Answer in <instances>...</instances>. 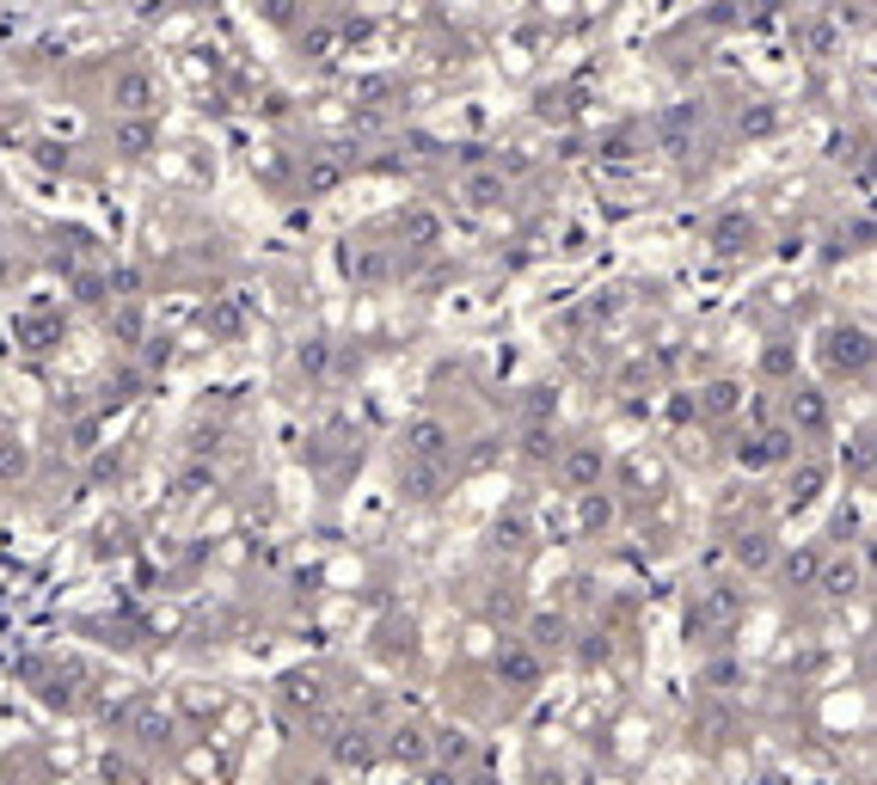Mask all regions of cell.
<instances>
[{
    "label": "cell",
    "instance_id": "cell-23",
    "mask_svg": "<svg viewBox=\"0 0 877 785\" xmlns=\"http://www.w3.org/2000/svg\"><path fill=\"white\" fill-rule=\"evenodd\" d=\"M436 485H442V466L405 461V492H412V497H436Z\"/></svg>",
    "mask_w": 877,
    "mask_h": 785
},
{
    "label": "cell",
    "instance_id": "cell-18",
    "mask_svg": "<svg viewBox=\"0 0 877 785\" xmlns=\"http://www.w3.org/2000/svg\"><path fill=\"white\" fill-rule=\"evenodd\" d=\"M736 565L767 571V565H773V540H767V534H736Z\"/></svg>",
    "mask_w": 877,
    "mask_h": 785
},
{
    "label": "cell",
    "instance_id": "cell-5",
    "mask_svg": "<svg viewBox=\"0 0 877 785\" xmlns=\"http://www.w3.org/2000/svg\"><path fill=\"white\" fill-rule=\"evenodd\" d=\"M111 105H117L123 117H147V111H154V81H147L142 68H123L117 81H111Z\"/></svg>",
    "mask_w": 877,
    "mask_h": 785
},
{
    "label": "cell",
    "instance_id": "cell-21",
    "mask_svg": "<svg viewBox=\"0 0 877 785\" xmlns=\"http://www.w3.org/2000/svg\"><path fill=\"white\" fill-rule=\"evenodd\" d=\"M466 203H473V209H492V203H504V178L497 173H478V178H466Z\"/></svg>",
    "mask_w": 877,
    "mask_h": 785
},
{
    "label": "cell",
    "instance_id": "cell-1",
    "mask_svg": "<svg viewBox=\"0 0 877 785\" xmlns=\"http://www.w3.org/2000/svg\"><path fill=\"white\" fill-rule=\"evenodd\" d=\"M553 473H558V485L571 497H584V492H601V473H608V454H601V442H577V448H565L553 461Z\"/></svg>",
    "mask_w": 877,
    "mask_h": 785
},
{
    "label": "cell",
    "instance_id": "cell-19",
    "mask_svg": "<svg viewBox=\"0 0 877 785\" xmlns=\"http://www.w3.org/2000/svg\"><path fill=\"white\" fill-rule=\"evenodd\" d=\"M282 700L319 712V705H326V688H319V675H289V681H282Z\"/></svg>",
    "mask_w": 877,
    "mask_h": 785
},
{
    "label": "cell",
    "instance_id": "cell-16",
    "mask_svg": "<svg viewBox=\"0 0 877 785\" xmlns=\"http://www.w3.org/2000/svg\"><path fill=\"white\" fill-rule=\"evenodd\" d=\"M25 473H31V448H25V442H13V436H0V485L25 479Z\"/></svg>",
    "mask_w": 877,
    "mask_h": 785
},
{
    "label": "cell",
    "instance_id": "cell-6",
    "mask_svg": "<svg viewBox=\"0 0 877 785\" xmlns=\"http://www.w3.org/2000/svg\"><path fill=\"white\" fill-rule=\"evenodd\" d=\"M540 675H546V663L528 651V644H504V651H497V681L528 693V688H540Z\"/></svg>",
    "mask_w": 877,
    "mask_h": 785
},
{
    "label": "cell",
    "instance_id": "cell-13",
    "mask_svg": "<svg viewBox=\"0 0 877 785\" xmlns=\"http://www.w3.org/2000/svg\"><path fill=\"white\" fill-rule=\"evenodd\" d=\"M816 589H828V596H859V565L853 559H828L823 571H816Z\"/></svg>",
    "mask_w": 877,
    "mask_h": 785
},
{
    "label": "cell",
    "instance_id": "cell-4",
    "mask_svg": "<svg viewBox=\"0 0 877 785\" xmlns=\"http://www.w3.org/2000/svg\"><path fill=\"white\" fill-rule=\"evenodd\" d=\"M785 430H792V436H823L828 430V393L823 386H792V393H785Z\"/></svg>",
    "mask_w": 877,
    "mask_h": 785
},
{
    "label": "cell",
    "instance_id": "cell-30",
    "mask_svg": "<svg viewBox=\"0 0 877 785\" xmlns=\"http://www.w3.org/2000/svg\"><path fill=\"white\" fill-rule=\"evenodd\" d=\"M307 43H313V55H332L338 38H332V25H313V38H307Z\"/></svg>",
    "mask_w": 877,
    "mask_h": 785
},
{
    "label": "cell",
    "instance_id": "cell-24",
    "mask_svg": "<svg viewBox=\"0 0 877 785\" xmlns=\"http://www.w3.org/2000/svg\"><path fill=\"white\" fill-rule=\"evenodd\" d=\"M386 270H393V258H386V252H357V258H350V277H362V282H381Z\"/></svg>",
    "mask_w": 877,
    "mask_h": 785
},
{
    "label": "cell",
    "instance_id": "cell-15",
    "mask_svg": "<svg viewBox=\"0 0 877 785\" xmlns=\"http://www.w3.org/2000/svg\"><path fill=\"white\" fill-rule=\"evenodd\" d=\"M736 393H743L736 381H712V386L700 393V417H731V412H736Z\"/></svg>",
    "mask_w": 877,
    "mask_h": 785
},
{
    "label": "cell",
    "instance_id": "cell-22",
    "mask_svg": "<svg viewBox=\"0 0 877 785\" xmlns=\"http://www.w3.org/2000/svg\"><path fill=\"white\" fill-rule=\"evenodd\" d=\"M393 761H430V743H424V731H412V724H399L393 731Z\"/></svg>",
    "mask_w": 877,
    "mask_h": 785
},
{
    "label": "cell",
    "instance_id": "cell-10",
    "mask_svg": "<svg viewBox=\"0 0 877 785\" xmlns=\"http://www.w3.org/2000/svg\"><path fill=\"white\" fill-rule=\"evenodd\" d=\"M399 240L417 246V252H436L442 246V215L436 209H412L405 221H399Z\"/></svg>",
    "mask_w": 877,
    "mask_h": 785
},
{
    "label": "cell",
    "instance_id": "cell-2",
    "mask_svg": "<svg viewBox=\"0 0 877 785\" xmlns=\"http://www.w3.org/2000/svg\"><path fill=\"white\" fill-rule=\"evenodd\" d=\"M399 448H405V461H417V466H442L454 454V430L442 424V417H412L405 424V436H399Z\"/></svg>",
    "mask_w": 877,
    "mask_h": 785
},
{
    "label": "cell",
    "instance_id": "cell-8",
    "mask_svg": "<svg viewBox=\"0 0 877 785\" xmlns=\"http://www.w3.org/2000/svg\"><path fill=\"white\" fill-rule=\"evenodd\" d=\"M565 639H571V626L558 620V613H534V620H528V639H522V644H528V651L546 663V651H565Z\"/></svg>",
    "mask_w": 877,
    "mask_h": 785
},
{
    "label": "cell",
    "instance_id": "cell-14",
    "mask_svg": "<svg viewBox=\"0 0 877 785\" xmlns=\"http://www.w3.org/2000/svg\"><path fill=\"white\" fill-rule=\"evenodd\" d=\"M608 521H613V497L608 492H584V497H577V528H584V534L608 528Z\"/></svg>",
    "mask_w": 877,
    "mask_h": 785
},
{
    "label": "cell",
    "instance_id": "cell-27",
    "mask_svg": "<svg viewBox=\"0 0 877 785\" xmlns=\"http://www.w3.org/2000/svg\"><path fill=\"white\" fill-rule=\"evenodd\" d=\"M111 332H117L123 344H142V313H135V307H117V320H111Z\"/></svg>",
    "mask_w": 877,
    "mask_h": 785
},
{
    "label": "cell",
    "instance_id": "cell-7",
    "mask_svg": "<svg viewBox=\"0 0 877 785\" xmlns=\"http://www.w3.org/2000/svg\"><path fill=\"white\" fill-rule=\"evenodd\" d=\"M203 326H209L215 338H239L246 332V301H239V295H215V301L203 307Z\"/></svg>",
    "mask_w": 877,
    "mask_h": 785
},
{
    "label": "cell",
    "instance_id": "cell-28",
    "mask_svg": "<svg viewBox=\"0 0 877 785\" xmlns=\"http://www.w3.org/2000/svg\"><path fill=\"white\" fill-rule=\"evenodd\" d=\"M430 748H436L442 761H466V755H473V743H466L461 731H442V743H430Z\"/></svg>",
    "mask_w": 877,
    "mask_h": 785
},
{
    "label": "cell",
    "instance_id": "cell-29",
    "mask_svg": "<svg viewBox=\"0 0 877 785\" xmlns=\"http://www.w3.org/2000/svg\"><path fill=\"white\" fill-rule=\"evenodd\" d=\"M761 369H767V374H780V381H785V374H792V350H785V344H773L767 357H761Z\"/></svg>",
    "mask_w": 877,
    "mask_h": 785
},
{
    "label": "cell",
    "instance_id": "cell-11",
    "mask_svg": "<svg viewBox=\"0 0 877 785\" xmlns=\"http://www.w3.org/2000/svg\"><path fill=\"white\" fill-rule=\"evenodd\" d=\"M154 142H159V123H154V117H123V123H117V147L130 154V161H142Z\"/></svg>",
    "mask_w": 877,
    "mask_h": 785
},
{
    "label": "cell",
    "instance_id": "cell-26",
    "mask_svg": "<svg viewBox=\"0 0 877 785\" xmlns=\"http://www.w3.org/2000/svg\"><path fill=\"white\" fill-rule=\"evenodd\" d=\"M338 178H344V166H338V161H313V166H307V190H332Z\"/></svg>",
    "mask_w": 877,
    "mask_h": 785
},
{
    "label": "cell",
    "instance_id": "cell-3",
    "mask_svg": "<svg viewBox=\"0 0 877 785\" xmlns=\"http://www.w3.org/2000/svg\"><path fill=\"white\" fill-rule=\"evenodd\" d=\"M823 362L835 374H865V362H871V338H865L859 326H828L823 332Z\"/></svg>",
    "mask_w": 877,
    "mask_h": 785
},
{
    "label": "cell",
    "instance_id": "cell-25",
    "mask_svg": "<svg viewBox=\"0 0 877 785\" xmlns=\"http://www.w3.org/2000/svg\"><path fill=\"white\" fill-rule=\"evenodd\" d=\"M295 362H301V369H313V374H319V369H326V362H332V344H326V338H307V344L295 350Z\"/></svg>",
    "mask_w": 877,
    "mask_h": 785
},
{
    "label": "cell",
    "instance_id": "cell-9",
    "mask_svg": "<svg viewBox=\"0 0 877 785\" xmlns=\"http://www.w3.org/2000/svg\"><path fill=\"white\" fill-rule=\"evenodd\" d=\"M332 761L338 767H369L374 761V736L362 731V724H344V731L332 736Z\"/></svg>",
    "mask_w": 877,
    "mask_h": 785
},
{
    "label": "cell",
    "instance_id": "cell-17",
    "mask_svg": "<svg viewBox=\"0 0 877 785\" xmlns=\"http://www.w3.org/2000/svg\"><path fill=\"white\" fill-rule=\"evenodd\" d=\"M522 412H528V430H546V424L558 417V393H553V386H528Z\"/></svg>",
    "mask_w": 877,
    "mask_h": 785
},
{
    "label": "cell",
    "instance_id": "cell-20",
    "mask_svg": "<svg viewBox=\"0 0 877 785\" xmlns=\"http://www.w3.org/2000/svg\"><path fill=\"white\" fill-rule=\"evenodd\" d=\"M749 240H755V221L749 215H724L718 221V252H743Z\"/></svg>",
    "mask_w": 877,
    "mask_h": 785
},
{
    "label": "cell",
    "instance_id": "cell-12",
    "mask_svg": "<svg viewBox=\"0 0 877 785\" xmlns=\"http://www.w3.org/2000/svg\"><path fill=\"white\" fill-rule=\"evenodd\" d=\"M823 485H828V466H823V461H797V466H792V504H797V509L816 504V497H823Z\"/></svg>",
    "mask_w": 877,
    "mask_h": 785
}]
</instances>
